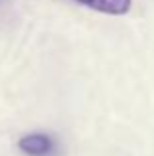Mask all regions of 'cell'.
Instances as JSON below:
<instances>
[{"mask_svg": "<svg viewBox=\"0 0 154 156\" xmlns=\"http://www.w3.org/2000/svg\"><path fill=\"white\" fill-rule=\"evenodd\" d=\"M18 148L28 156H50L55 150V140L46 133H30L18 140Z\"/></svg>", "mask_w": 154, "mask_h": 156, "instance_id": "cell-1", "label": "cell"}, {"mask_svg": "<svg viewBox=\"0 0 154 156\" xmlns=\"http://www.w3.org/2000/svg\"><path fill=\"white\" fill-rule=\"evenodd\" d=\"M75 2L83 4V6L91 8V10L103 12V14L111 16H123L131 10L132 0H75Z\"/></svg>", "mask_w": 154, "mask_h": 156, "instance_id": "cell-2", "label": "cell"}]
</instances>
